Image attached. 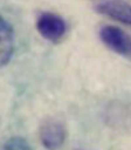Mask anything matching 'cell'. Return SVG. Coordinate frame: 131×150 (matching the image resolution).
<instances>
[{
  "mask_svg": "<svg viewBox=\"0 0 131 150\" xmlns=\"http://www.w3.org/2000/svg\"><path fill=\"white\" fill-rule=\"evenodd\" d=\"M96 11L131 27V5L124 0H102L97 4Z\"/></svg>",
  "mask_w": 131,
  "mask_h": 150,
  "instance_id": "4",
  "label": "cell"
},
{
  "mask_svg": "<svg viewBox=\"0 0 131 150\" xmlns=\"http://www.w3.org/2000/svg\"><path fill=\"white\" fill-rule=\"evenodd\" d=\"M14 50V36L11 25L0 14V67L8 63Z\"/></svg>",
  "mask_w": 131,
  "mask_h": 150,
  "instance_id": "5",
  "label": "cell"
},
{
  "mask_svg": "<svg viewBox=\"0 0 131 150\" xmlns=\"http://www.w3.org/2000/svg\"><path fill=\"white\" fill-rule=\"evenodd\" d=\"M39 136L41 143L46 148H58L66 141L67 128L61 120L56 117H49L41 123L39 129Z\"/></svg>",
  "mask_w": 131,
  "mask_h": 150,
  "instance_id": "2",
  "label": "cell"
},
{
  "mask_svg": "<svg viewBox=\"0 0 131 150\" xmlns=\"http://www.w3.org/2000/svg\"><path fill=\"white\" fill-rule=\"evenodd\" d=\"M4 148L6 149H19V150H26V149H30V145L29 143L22 138V137H19V136H14V137H11L4 145Z\"/></svg>",
  "mask_w": 131,
  "mask_h": 150,
  "instance_id": "6",
  "label": "cell"
},
{
  "mask_svg": "<svg viewBox=\"0 0 131 150\" xmlns=\"http://www.w3.org/2000/svg\"><path fill=\"white\" fill-rule=\"evenodd\" d=\"M36 28L42 38L51 42L60 41L67 32L66 21L54 13H42L36 21Z\"/></svg>",
  "mask_w": 131,
  "mask_h": 150,
  "instance_id": "3",
  "label": "cell"
},
{
  "mask_svg": "<svg viewBox=\"0 0 131 150\" xmlns=\"http://www.w3.org/2000/svg\"><path fill=\"white\" fill-rule=\"evenodd\" d=\"M99 35L109 49L131 61V35L129 33L115 26H104Z\"/></svg>",
  "mask_w": 131,
  "mask_h": 150,
  "instance_id": "1",
  "label": "cell"
}]
</instances>
